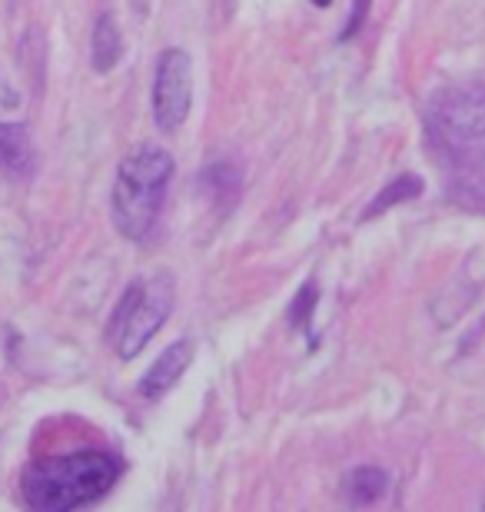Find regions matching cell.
<instances>
[{
	"label": "cell",
	"instance_id": "obj_7",
	"mask_svg": "<svg viewBox=\"0 0 485 512\" xmlns=\"http://www.w3.org/2000/svg\"><path fill=\"white\" fill-rule=\"evenodd\" d=\"M120 57H123L120 24L110 10H103L94 20V34H90V64H94L97 74H110V70L120 64Z\"/></svg>",
	"mask_w": 485,
	"mask_h": 512
},
{
	"label": "cell",
	"instance_id": "obj_5",
	"mask_svg": "<svg viewBox=\"0 0 485 512\" xmlns=\"http://www.w3.org/2000/svg\"><path fill=\"white\" fill-rule=\"evenodd\" d=\"M193 356H196V343L190 340V336H183V340L170 343L167 350H163L157 360H153L147 376L140 380V396L143 399H153V403L167 396L170 389L180 383V376L190 370Z\"/></svg>",
	"mask_w": 485,
	"mask_h": 512
},
{
	"label": "cell",
	"instance_id": "obj_4",
	"mask_svg": "<svg viewBox=\"0 0 485 512\" xmlns=\"http://www.w3.org/2000/svg\"><path fill=\"white\" fill-rule=\"evenodd\" d=\"M193 110V57L183 47L163 50L153 74V120L160 133H177Z\"/></svg>",
	"mask_w": 485,
	"mask_h": 512
},
{
	"label": "cell",
	"instance_id": "obj_12",
	"mask_svg": "<svg viewBox=\"0 0 485 512\" xmlns=\"http://www.w3.org/2000/svg\"><path fill=\"white\" fill-rule=\"evenodd\" d=\"M313 306H316V286L313 283H306L303 290L296 293V303H293V320L299 313H303V323L299 326H309V313H313Z\"/></svg>",
	"mask_w": 485,
	"mask_h": 512
},
{
	"label": "cell",
	"instance_id": "obj_13",
	"mask_svg": "<svg viewBox=\"0 0 485 512\" xmlns=\"http://www.w3.org/2000/svg\"><path fill=\"white\" fill-rule=\"evenodd\" d=\"M316 7H326V0H316Z\"/></svg>",
	"mask_w": 485,
	"mask_h": 512
},
{
	"label": "cell",
	"instance_id": "obj_10",
	"mask_svg": "<svg viewBox=\"0 0 485 512\" xmlns=\"http://www.w3.org/2000/svg\"><path fill=\"white\" fill-rule=\"evenodd\" d=\"M422 193V180L416 177V173H402V177H396L389 183V187L383 190V193H376L373 197V203L366 207V213L363 217L366 220H373V217H379V213H386V210H392L396 203H406V200H416Z\"/></svg>",
	"mask_w": 485,
	"mask_h": 512
},
{
	"label": "cell",
	"instance_id": "obj_2",
	"mask_svg": "<svg viewBox=\"0 0 485 512\" xmlns=\"http://www.w3.org/2000/svg\"><path fill=\"white\" fill-rule=\"evenodd\" d=\"M170 180H173V157L163 147H157V143H143V147L130 150L123 157L110 193L113 223H117L123 237L133 243L153 237Z\"/></svg>",
	"mask_w": 485,
	"mask_h": 512
},
{
	"label": "cell",
	"instance_id": "obj_1",
	"mask_svg": "<svg viewBox=\"0 0 485 512\" xmlns=\"http://www.w3.org/2000/svg\"><path fill=\"white\" fill-rule=\"evenodd\" d=\"M120 479V459L100 449H80V453L50 456L34 463L24 473V503L44 512H67L87 503H97Z\"/></svg>",
	"mask_w": 485,
	"mask_h": 512
},
{
	"label": "cell",
	"instance_id": "obj_11",
	"mask_svg": "<svg viewBox=\"0 0 485 512\" xmlns=\"http://www.w3.org/2000/svg\"><path fill=\"white\" fill-rule=\"evenodd\" d=\"M369 7H373V0H353V7H349V17H346V24H343V34H339V44L353 40L359 30H363Z\"/></svg>",
	"mask_w": 485,
	"mask_h": 512
},
{
	"label": "cell",
	"instance_id": "obj_3",
	"mask_svg": "<svg viewBox=\"0 0 485 512\" xmlns=\"http://www.w3.org/2000/svg\"><path fill=\"white\" fill-rule=\"evenodd\" d=\"M173 293H177V286H173L170 273L133 280L127 290H123L117 310L110 316V330H107V340L120 360L140 356L143 346L160 333V326L167 323V316L173 313Z\"/></svg>",
	"mask_w": 485,
	"mask_h": 512
},
{
	"label": "cell",
	"instance_id": "obj_6",
	"mask_svg": "<svg viewBox=\"0 0 485 512\" xmlns=\"http://www.w3.org/2000/svg\"><path fill=\"white\" fill-rule=\"evenodd\" d=\"M37 163L34 140L24 124H0V173L4 177H30Z\"/></svg>",
	"mask_w": 485,
	"mask_h": 512
},
{
	"label": "cell",
	"instance_id": "obj_9",
	"mask_svg": "<svg viewBox=\"0 0 485 512\" xmlns=\"http://www.w3.org/2000/svg\"><path fill=\"white\" fill-rule=\"evenodd\" d=\"M203 190H206V197L226 213L223 193H230L233 200L240 197V167H236V163H223V160L210 163V167L203 170Z\"/></svg>",
	"mask_w": 485,
	"mask_h": 512
},
{
	"label": "cell",
	"instance_id": "obj_8",
	"mask_svg": "<svg viewBox=\"0 0 485 512\" xmlns=\"http://www.w3.org/2000/svg\"><path fill=\"white\" fill-rule=\"evenodd\" d=\"M386 489L389 476L379 466H356L343 476V499L349 506H376Z\"/></svg>",
	"mask_w": 485,
	"mask_h": 512
}]
</instances>
